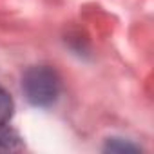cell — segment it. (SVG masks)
<instances>
[{
	"instance_id": "3957f363",
	"label": "cell",
	"mask_w": 154,
	"mask_h": 154,
	"mask_svg": "<svg viewBox=\"0 0 154 154\" xmlns=\"http://www.w3.org/2000/svg\"><path fill=\"white\" fill-rule=\"evenodd\" d=\"M13 111H15V103H13V98L11 94L0 87V125H8L11 116H13Z\"/></svg>"
},
{
	"instance_id": "7a4b0ae2",
	"label": "cell",
	"mask_w": 154,
	"mask_h": 154,
	"mask_svg": "<svg viewBox=\"0 0 154 154\" xmlns=\"http://www.w3.org/2000/svg\"><path fill=\"white\" fill-rule=\"evenodd\" d=\"M24 149L22 138L6 125H0V152H18Z\"/></svg>"
},
{
	"instance_id": "277c9868",
	"label": "cell",
	"mask_w": 154,
	"mask_h": 154,
	"mask_svg": "<svg viewBox=\"0 0 154 154\" xmlns=\"http://www.w3.org/2000/svg\"><path fill=\"white\" fill-rule=\"evenodd\" d=\"M105 152H138L140 147L123 140V138H109L105 147H103Z\"/></svg>"
},
{
	"instance_id": "6da1fadb",
	"label": "cell",
	"mask_w": 154,
	"mask_h": 154,
	"mask_svg": "<svg viewBox=\"0 0 154 154\" xmlns=\"http://www.w3.org/2000/svg\"><path fill=\"white\" fill-rule=\"evenodd\" d=\"M22 91L26 100L35 107H51L62 91L58 72L49 65H33L22 76Z\"/></svg>"
}]
</instances>
